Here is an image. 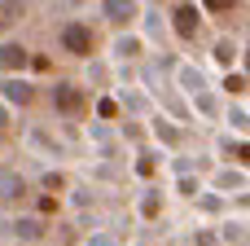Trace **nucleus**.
<instances>
[{
    "label": "nucleus",
    "mask_w": 250,
    "mask_h": 246,
    "mask_svg": "<svg viewBox=\"0 0 250 246\" xmlns=\"http://www.w3.org/2000/svg\"><path fill=\"white\" fill-rule=\"evenodd\" d=\"M211 13H229V9H237V0H202Z\"/></svg>",
    "instance_id": "obj_6"
},
{
    "label": "nucleus",
    "mask_w": 250,
    "mask_h": 246,
    "mask_svg": "<svg viewBox=\"0 0 250 246\" xmlns=\"http://www.w3.org/2000/svg\"><path fill=\"white\" fill-rule=\"evenodd\" d=\"M26 62H31V57H26L22 44H4V48H0V66H4V70H18V66H26Z\"/></svg>",
    "instance_id": "obj_4"
},
{
    "label": "nucleus",
    "mask_w": 250,
    "mask_h": 246,
    "mask_svg": "<svg viewBox=\"0 0 250 246\" xmlns=\"http://www.w3.org/2000/svg\"><path fill=\"white\" fill-rule=\"evenodd\" d=\"M57 110L70 114V119H79V114L88 110V101H83V92H79L75 84H62V88H57Z\"/></svg>",
    "instance_id": "obj_2"
},
{
    "label": "nucleus",
    "mask_w": 250,
    "mask_h": 246,
    "mask_svg": "<svg viewBox=\"0 0 250 246\" xmlns=\"http://www.w3.org/2000/svg\"><path fill=\"white\" fill-rule=\"evenodd\" d=\"M62 48L70 57H92L97 53V31L83 26V22H70V26H62Z\"/></svg>",
    "instance_id": "obj_1"
},
{
    "label": "nucleus",
    "mask_w": 250,
    "mask_h": 246,
    "mask_svg": "<svg viewBox=\"0 0 250 246\" xmlns=\"http://www.w3.org/2000/svg\"><path fill=\"white\" fill-rule=\"evenodd\" d=\"M105 13H110L114 22H132V18H136V4H132V0H105Z\"/></svg>",
    "instance_id": "obj_5"
},
{
    "label": "nucleus",
    "mask_w": 250,
    "mask_h": 246,
    "mask_svg": "<svg viewBox=\"0 0 250 246\" xmlns=\"http://www.w3.org/2000/svg\"><path fill=\"white\" fill-rule=\"evenodd\" d=\"M4 88H9V97H13V101H26V97H31V92H26V84H4Z\"/></svg>",
    "instance_id": "obj_7"
},
{
    "label": "nucleus",
    "mask_w": 250,
    "mask_h": 246,
    "mask_svg": "<svg viewBox=\"0 0 250 246\" xmlns=\"http://www.w3.org/2000/svg\"><path fill=\"white\" fill-rule=\"evenodd\" d=\"M171 18H176V31L189 40V35H198V9L193 4H176L171 9Z\"/></svg>",
    "instance_id": "obj_3"
}]
</instances>
